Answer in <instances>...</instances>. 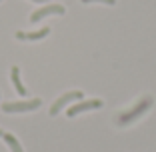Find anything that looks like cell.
Segmentation results:
<instances>
[{"label":"cell","mask_w":156,"mask_h":152,"mask_svg":"<svg viewBox=\"0 0 156 152\" xmlns=\"http://www.w3.org/2000/svg\"><path fill=\"white\" fill-rule=\"evenodd\" d=\"M152 96H144V98H140V100L136 102V106H132L128 112H122V114L118 116V124L120 126H124V124H130V122H134L136 118H140V116L144 114V112L148 110L152 106Z\"/></svg>","instance_id":"obj_1"},{"label":"cell","mask_w":156,"mask_h":152,"mask_svg":"<svg viewBox=\"0 0 156 152\" xmlns=\"http://www.w3.org/2000/svg\"><path fill=\"white\" fill-rule=\"evenodd\" d=\"M42 106L40 98H30V100H14V102H4L2 112L6 114H22V112H32Z\"/></svg>","instance_id":"obj_2"},{"label":"cell","mask_w":156,"mask_h":152,"mask_svg":"<svg viewBox=\"0 0 156 152\" xmlns=\"http://www.w3.org/2000/svg\"><path fill=\"white\" fill-rule=\"evenodd\" d=\"M82 98H84V92H82V90H70V92L62 94V96L56 98L54 104L50 106V116L60 114V112H62V108H66L70 102H78V100H82Z\"/></svg>","instance_id":"obj_3"},{"label":"cell","mask_w":156,"mask_h":152,"mask_svg":"<svg viewBox=\"0 0 156 152\" xmlns=\"http://www.w3.org/2000/svg\"><path fill=\"white\" fill-rule=\"evenodd\" d=\"M102 104L104 102L100 100V98H90V100H78L76 104H72L68 108V118H74V116H78V114H82V112H88V110H96V108H102Z\"/></svg>","instance_id":"obj_4"},{"label":"cell","mask_w":156,"mask_h":152,"mask_svg":"<svg viewBox=\"0 0 156 152\" xmlns=\"http://www.w3.org/2000/svg\"><path fill=\"white\" fill-rule=\"evenodd\" d=\"M66 8L60 4H48V6H42V8L34 10L32 14H30V22H40L42 18H46V16H56V14H64Z\"/></svg>","instance_id":"obj_5"},{"label":"cell","mask_w":156,"mask_h":152,"mask_svg":"<svg viewBox=\"0 0 156 152\" xmlns=\"http://www.w3.org/2000/svg\"><path fill=\"white\" fill-rule=\"evenodd\" d=\"M50 34V28L48 26H44V28H40V30H34V32H16V38L18 40H42V38H46Z\"/></svg>","instance_id":"obj_6"},{"label":"cell","mask_w":156,"mask_h":152,"mask_svg":"<svg viewBox=\"0 0 156 152\" xmlns=\"http://www.w3.org/2000/svg\"><path fill=\"white\" fill-rule=\"evenodd\" d=\"M10 80H12L14 90H16L20 96H26L28 90H26V86L22 84V80H20V68H18V66H12V68H10Z\"/></svg>","instance_id":"obj_7"},{"label":"cell","mask_w":156,"mask_h":152,"mask_svg":"<svg viewBox=\"0 0 156 152\" xmlns=\"http://www.w3.org/2000/svg\"><path fill=\"white\" fill-rule=\"evenodd\" d=\"M2 138H4L6 146L10 148V152H24V148H22V144H20V140L16 138L14 134H10V132H4V134H2Z\"/></svg>","instance_id":"obj_8"},{"label":"cell","mask_w":156,"mask_h":152,"mask_svg":"<svg viewBox=\"0 0 156 152\" xmlns=\"http://www.w3.org/2000/svg\"><path fill=\"white\" fill-rule=\"evenodd\" d=\"M84 4H92V2H100V4H108V6H112V4H116V0H82Z\"/></svg>","instance_id":"obj_9"},{"label":"cell","mask_w":156,"mask_h":152,"mask_svg":"<svg viewBox=\"0 0 156 152\" xmlns=\"http://www.w3.org/2000/svg\"><path fill=\"white\" fill-rule=\"evenodd\" d=\"M32 2H38V4H44V2H48V0H32Z\"/></svg>","instance_id":"obj_10"},{"label":"cell","mask_w":156,"mask_h":152,"mask_svg":"<svg viewBox=\"0 0 156 152\" xmlns=\"http://www.w3.org/2000/svg\"><path fill=\"white\" fill-rule=\"evenodd\" d=\"M2 134H4V132H2V130H0V136H2Z\"/></svg>","instance_id":"obj_11"}]
</instances>
